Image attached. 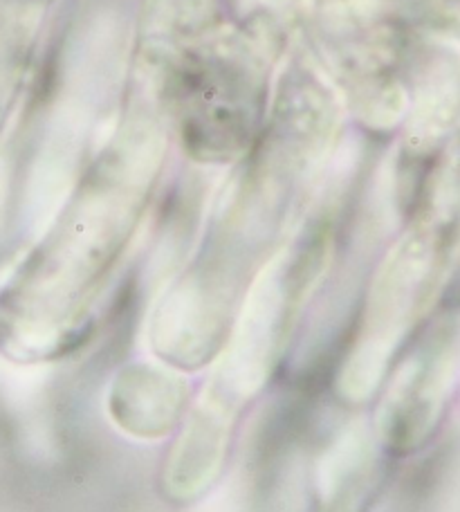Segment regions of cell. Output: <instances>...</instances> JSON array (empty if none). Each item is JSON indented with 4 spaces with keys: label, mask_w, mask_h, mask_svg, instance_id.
Returning <instances> with one entry per match:
<instances>
[{
    "label": "cell",
    "mask_w": 460,
    "mask_h": 512,
    "mask_svg": "<svg viewBox=\"0 0 460 512\" xmlns=\"http://www.w3.org/2000/svg\"><path fill=\"white\" fill-rule=\"evenodd\" d=\"M460 382V328H443L422 342L393 373L377 411L375 434L393 454L431 441Z\"/></svg>",
    "instance_id": "6da1fadb"
},
{
    "label": "cell",
    "mask_w": 460,
    "mask_h": 512,
    "mask_svg": "<svg viewBox=\"0 0 460 512\" xmlns=\"http://www.w3.org/2000/svg\"><path fill=\"white\" fill-rule=\"evenodd\" d=\"M189 402V384L173 367L137 364L119 373L108 393V411L119 429L142 441L164 438L178 427Z\"/></svg>",
    "instance_id": "7a4b0ae2"
}]
</instances>
